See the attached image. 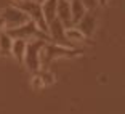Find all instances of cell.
<instances>
[{"mask_svg": "<svg viewBox=\"0 0 125 114\" xmlns=\"http://www.w3.org/2000/svg\"><path fill=\"white\" fill-rule=\"evenodd\" d=\"M64 32H66V27L62 26V23L59 21L58 18L52 19V21L47 24V34L50 37V40L56 45H61V47L71 48L69 44L66 42V37H64Z\"/></svg>", "mask_w": 125, "mask_h": 114, "instance_id": "cell-3", "label": "cell"}, {"mask_svg": "<svg viewBox=\"0 0 125 114\" xmlns=\"http://www.w3.org/2000/svg\"><path fill=\"white\" fill-rule=\"evenodd\" d=\"M56 18L62 23L64 27H71L72 24V18H71V5L67 0H58L56 5Z\"/></svg>", "mask_w": 125, "mask_h": 114, "instance_id": "cell-5", "label": "cell"}, {"mask_svg": "<svg viewBox=\"0 0 125 114\" xmlns=\"http://www.w3.org/2000/svg\"><path fill=\"white\" fill-rule=\"evenodd\" d=\"M82 5L85 7L87 11H96V8H99V2L98 0H80Z\"/></svg>", "mask_w": 125, "mask_h": 114, "instance_id": "cell-11", "label": "cell"}, {"mask_svg": "<svg viewBox=\"0 0 125 114\" xmlns=\"http://www.w3.org/2000/svg\"><path fill=\"white\" fill-rule=\"evenodd\" d=\"M56 5H58V0H43V2H40V10L47 24L56 18Z\"/></svg>", "mask_w": 125, "mask_h": 114, "instance_id": "cell-7", "label": "cell"}, {"mask_svg": "<svg viewBox=\"0 0 125 114\" xmlns=\"http://www.w3.org/2000/svg\"><path fill=\"white\" fill-rule=\"evenodd\" d=\"M45 42L47 40H42V39L27 40L26 55H24L22 63L26 64L29 72H39V69H40V52H42V47H43Z\"/></svg>", "mask_w": 125, "mask_h": 114, "instance_id": "cell-1", "label": "cell"}, {"mask_svg": "<svg viewBox=\"0 0 125 114\" xmlns=\"http://www.w3.org/2000/svg\"><path fill=\"white\" fill-rule=\"evenodd\" d=\"M26 45H27V42L22 40V39H13L10 55L13 56L18 63H22V59H24V55H26Z\"/></svg>", "mask_w": 125, "mask_h": 114, "instance_id": "cell-8", "label": "cell"}, {"mask_svg": "<svg viewBox=\"0 0 125 114\" xmlns=\"http://www.w3.org/2000/svg\"><path fill=\"white\" fill-rule=\"evenodd\" d=\"M69 5H71V18H72V24H77V23L85 16L87 10H85V7L82 5L80 0H71Z\"/></svg>", "mask_w": 125, "mask_h": 114, "instance_id": "cell-9", "label": "cell"}, {"mask_svg": "<svg viewBox=\"0 0 125 114\" xmlns=\"http://www.w3.org/2000/svg\"><path fill=\"white\" fill-rule=\"evenodd\" d=\"M11 2H13V3H15V2H21V0H11Z\"/></svg>", "mask_w": 125, "mask_h": 114, "instance_id": "cell-13", "label": "cell"}, {"mask_svg": "<svg viewBox=\"0 0 125 114\" xmlns=\"http://www.w3.org/2000/svg\"><path fill=\"white\" fill-rule=\"evenodd\" d=\"M98 2H99V7H104V5H106L109 0H98Z\"/></svg>", "mask_w": 125, "mask_h": 114, "instance_id": "cell-12", "label": "cell"}, {"mask_svg": "<svg viewBox=\"0 0 125 114\" xmlns=\"http://www.w3.org/2000/svg\"><path fill=\"white\" fill-rule=\"evenodd\" d=\"M67 2H71V0H67Z\"/></svg>", "mask_w": 125, "mask_h": 114, "instance_id": "cell-15", "label": "cell"}, {"mask_svg": "<svg viewBox=\"0 0 125 114\" xmlns=\"http://www.w3.org/2000/svg\"><path fill=\"white\" fill-rule=\"evenodd\" d=\"M64 37H66V42L69 44L71 48H75L77 45L83 44L87 39L83 37V34L77 29L75 26H71V27H66V32H64Z\"/></svg>", "mask_w": 125, "mask_h": 114, "instance_id": "cell-6", "label": "cell"}, {"mask_svg": "<svg viewBox=\"0 0 125 114\" xmlns=\"http://www.w3.org/2000/svg\"><path fill=\"white\" fill-rule=\"evenodd\" d=\"M37 2H39V3H40V2H43V0H37Z\"/></svg>", "mask_w": 125, "mask_h": 114, "instance_id": "cell-14", "label": "cell"}, {"mask_svg": "<svg viewBox=\"0 0 125 114\" xmlns=\"http://www.w3.org/2000/svg\"><path fill=\"white\" fill-rule=\"evenodd\" d=\"M13 39H22V40H32V39H42V40H50V37H48L47 32H43L42 29L35 26V23L29 21L26 24H22V26L16 27V29H11V31H7Z\"/></svg>", "mask_w": 125, "mask_h": 114, "instance_id": "cell-2", "label": "cell"}, {"mask_svg": "<svg viewBox=\"0 0 125 114\" xmlns=\"http://www.w3.org/2000/svg\"><path fill=\"white\" fill-rule=\"evenodd\" d=\"M11 44H13V37L7 31H0V55L8 56L11 52Z\"/></svg>", "mask_w": 125, "mask_h": 114, "instance_id": "cell-10", "label": "cell"}, {"mask_svg": "<svg viewBox=\"0 0 125 114\" xmlns=\"http://www.w3.org/2000/svg\"><path fill=\"white\" fill-rule=\"evenodd\" d=\"M74 26L77 27L82 34H83L85 39H90L93 37L96 31V26H98V23H96V16H95V11H87L85 16L77 23V24H74Z\"/></svg>", "mask_w": 125, "mask_h": 114, "instance_id": "cell-4", "label": "cell"}]
</instances>
